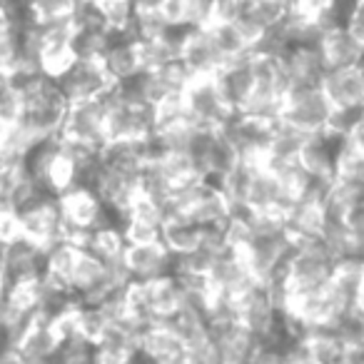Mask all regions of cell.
<instances>
[{
    "label": "cell",
    "mask_w": 364,
    "mask_h": 364,
    "mask_svg": "<svg viewBox=\"0 0 364 364\" xmlns=\"http://www.w3.org/2000/svg\"><path fill=\"white\" fill-rule=\"evenodd\" d=\"M100 63L105 68L107 77L115 85L132 80L135 75L142 73V58H140V46L130 33H110L105 43V50L100 55Z\"/></svg>",
    "instance_id": "obj_12"
},
{
    "label": "cell",
    "mask_w": 364,
    "mask_h": 364,
    "mask_svg": "<svg viewBox=\"0 0 364 364\" xmlns=\"http://www.w3.org/2000/svg\"><path fill=\"white\" fill-rule=\"evenodd\" d=\"M235 312L242 327L252 334L257 342H282L279 327H282V304L272 284L255 279L247 289L235 297Z\"/></svg>",
    "instance_id": "obj_1"
},
{
    "label": "cell",
    "mask_w": 364,
    "mask_h": 364,
    "mask_svg": "<svg viewBox=\"0 0 364 364\" xmlns=\"http://www.w3.org/2000/svg\"><path fill=\"white\" fill-rule=\"evenodd\" d=\"M175 257L170 250L155 240V242H127L122 252V269H125L130 282H147L172 274Z\"/></svg>",
    "instance_id": "obj_8"
},
{
    "label": "cell",
    "mask_w": 364,
    "mask_h": 364,
    "mask_svg": "<svg viewBox=\"0 0 364 364\" xmlns=\"http://www.w3.org/2000/svg\"><path fill=\"white\" fill-rule=\"evenodd\" d=\"M182 105L190 122L200 130H223L235 115L215 77H190L182 90Z\"/></svg>",
    "instance_id": "obj_3"
},
{
    "label": "cell",
    "mask_w": 364,
    "mask_h": 364,
    "mask_svg": "<svg viewBox=\"0 0 364 364\" xmlns=\"http://www.w3.org/2000/svg\"><path fill=\"white\" fill-rule=\"evenodd\" d=\"M0 347H3V327H0Z\"/></svg>",
    "instance_id": "obj_31"
},
{
    "label": "cell",
    "mask_w": 364,
    "mask_h": 364,
    "mask_svg": "<svg viewBox=\"0 0 364 364\" xmlns=\"http://www.w3.org/2000/svg\"><path fill=\"white\" fill-rule=\"evenodd\" d=\"M342 145V137L332 135V132H317L309 135L299 155V167L309 180L317 182H332L334 180V167H337V152Z\"/></svg>",
    "instance_id": "obj_14"
},
{
    "label": "cell",
    "mask_w": 364,
    "mask_h": 364,
    "mask_svg": "<svg viewBox=\"0 0 364 364\" xmlns=\"http://www.w3.org/2000/svg\"><path fill=\"white\" fill-rule=\"evenodd\" d=\"M362 125H364V107H334L332 117H329L327 132L347 140V137H352Z\"/></svg>",
    "instance_id": "obj_25"
},
{
    "label": "cell",
    "mask_w": 364,
    "mask_h": 364,
    "mask_svg": "<svg viewBox=\"0 0 364 364\" xmlns=\"http://www.w3.org/2000/svg\"><path fill=\"white\" fill-rule=\"evenodd\" d=\"M279 60H282L289 87L292 85H322V77L327 75V70H329L317 41L297 43V46L287 48V50L279 55Z\"/></svg>",
    "instance_id": "obj_11"
},
{
    "label": "cell",
    "mask_w": 364,
    "mask_h": 364,
    "mask_svg": "<svg viewBox=\"0 0 364 364\" xmlns=\"http://www.w3.org/2000/svg\"><path fill=\"white\" fill-rule=\"evenodd\" d=\"M157 16L167 28L195 31L210 26V0H162Z\"/></svg>",
    "instance_id": "obj_22"
},
{
    "label": "cell",
    "mask_w": 364,
    "mask_h": 364,
    "mask_svg": "<svg viewBox=\"0 0 364 364\" xmlns=\"http://www.w3.org/2000/svg\"><path fill=\"white\" fill-rule=\"evenodd\" d=\"M347 364H364V342H354V344H349Z\"/></svg>",
    "instance_id": "obj_28"
},
{
    "label": "cell",
    "mask_w": 364,
    "mask_h": 364,
    "mask_svg": "<svg viewBox=\"0 0 364 364\" xmlns=\"http://www.w3.org/2000/svg\"><path fill=\"white\" fill-rule=\"evenodd\" d=\"M342 26L364 48V0H352L342 16Z\"/></svg>",
    "instance_id": "obj_27"
},
{
    "label": "cell",
    "mask_w": 364,
    "mask_h": 364,
    "mask_svg": "<svg viewBox=\"0 0 364 364\" xmlns=\"http://www.w3.org/2000/svg\"><path fill=\"white\" fill-rule=\"evenodd\" d=\"M332 110L334 107L324 95L322 85H292L284 92L279 120L302 130L304 135H317L327 130Z\"/></svg>",
    "instance_id": "obj_2"
},
{
    "label": "cell",
    "mask_w": 364,
    "mask_h": 364,
    "mask_svg": "<svg viewBox=\"0 0 364 364\" xmlns=\"http://www.w3.org/2000/svg\"><path fill=\"white\" fill-rule=\"evenodd\" d=\"M215 80H218L230 110L242 112L245 107H247L250 97H252V90H255V75H252L250 55L240 58V60H235V63H228V65L215 75Z\"/></svg>",
    "instance_id": "obj_20"
},
{
    "label": "cell",
    "mask_w": 364,
    "mask_h": 364,
    "mask_svg": "<svg viewBox=\"0 0 364 364\" xmlns=\"http://www.w3.org/2000/svg\"><path fill=\"white\" fill-rule=\"evenodd\" d=\"M362 304H364V292H362Z\"/></svg>",
    "instance_id": "obj_32"
},
{
    "label": "cell",
    "mask_w": 364,
    "mask_h": 364,
    "mask_svg": "<svg viewBox=\"0 0 364 364\" xmlns=\"http://www.w3.org/2000/svg\"><path fill=\"white\" fill-rule=\"evenodd\" d=\"M180 63L190 77H215L225 68V58L220 55L208 28H195L182 38Z\"/></svg>",
    "instance_id": "obj_9"
},
{
    "label": "cell",
    "mask_w": 364,
    "mask_h": 364,
    "mask_svg": "<svg viewBox=\"0 0 364 364\" xmlns=\"http://www.w3.org/2000/svg\"><path fill=\"white\" fill-rule=\"evenodd\" d=\"M137 347H140V357L147 364H180L182 352H185L177 334L165 322L147 324L140 332Z\"/></svg>",
    "instance_id": "obj_18"
},
{
    "label": "cell",
    "mask_w": 364,
    "mask_h": 364,
    "mask_svg": "<svg viewBox=\"0 0 364 364\" xmlns=\"http://www.w3.org/2000/svg\"><path fill=\"white\" fill-rule=\"evenodd\" d=\"M208 31L213 36L215 46H218L220 55L225 58V65L240 60V58H247L255 50L252 43L247 41V36L240 31V26L235 21L213 23V26H208Z\"/></svg>",
    "instance_id": "obj_23"
},
{
    "label": "cell",
    "mask_w": 364,
    "mask_h": 364,
    "mask_svg": "<svg viewBox=\"0 0 364 364\" xmlns=\"http://www.w3.org/2000/svg\"><path fill=\"white\" fill-rule=\"evenodd\" d=\"M307 137L309 135H304L302 130L277 120L272 125V132H269V142H267V150H264L262 162L269 170H284V167L294 165L299 160V155H302V147L307 142Z\"/></svg>",
    "instance_id": "obj_19"
},
{
    "label": "cell",
    "mask_w": 364,
    "mask_h": 364,
    "mask_svg": "<svg viewBox=\"0 0 364 364\" xmlns=\"http://www.w3.org/2000/svg\"><path fill=\"white\" fill-rule=\"evenodd\" d=\"M95 6L105 26L110 28V33H130V26L137 13L130 0H95Z\"/></svg>",
    "instance_id": "obj_24"
},
{
    "label": "cell",
    "mask_w": 364,
    "mask_h": 364,
    "mask_svg": "<svg viewBox=\"0 0 364 364\" xmlns=\"http://www.w3.org/2000/svg\"><path fill=\"white\" fill-rule=\"evenodd\" d=\"M80 0H28L36 21H48V18H65L75 11Z\"/></svg>",
    "instance_id": "obj_26"
},
{
    "label": "cell",
    "mask_w": 364,
    "mask_h": 364,
    "mask_svg": "<svg viewBox=\"0 0 364 364\" xmlns=\"http://www.w3.org/2000/svg\"><path fill=\"white\" fill-rule=\"evenodd\" d=\"M130 3L137 13H155L157 8H160L162 0H130Z\"/></svg>",
    "instance_id": "obj_29"
},
{
    "label": "cell",
    "mask_w": 364,
    "mask_h": 364,
    "mask_svg": "<svg viewBox=\"0 0 364 364\" xmlns=\"http://www.w3.org/2000/svg\"><path fill=\"white\" fill-rule=\"evenodd\" d=\"M282 223L287 228V235L292 237V242H312V240L322 237L327 218H324L319 200L294 198L289 203V208L282 213Z\"/></svg>",
    "instance_id": "obj_16"
},
{
    "label": "cell",
    "mask_w": 364,
    "mask_h": 364,
    "mask_svg": "<svg viewBox=\"0 0 364 364\" xmlns=\"http://www.w3.org/2000/svg\"><path fill=\"white\" fill-rule=\"evenodd\" d=\"M205 235L208 230L200 223H195L190 215L185 213H167L162 220L160 230V242L170 250L172 257H185V255H193L203 247Z\"/></svg>",
    "instance_id": "obj_15"
},
{
    "label": "cell",
    "mask_w": 364,
    "mask_h": 364,
    "mask_svg": "<svg viewBox=\"0 0 364 364\" xmlns=\"http://www.w3.org/2000/svg\"><path fill=\"white\" fill-rule=\"evenodd\" d=\"M6 289V277H3V269H0V292Z\"/></svg>",
    "instance_id": "obj_30"
},
{
    "label": "cell",
    "mask_w": 364,
    "mask_h": 364,
    "mask_svg": "<svg viewBox=\"0 0 364 364\" xmlns=\"http://www.w3.org/2000/svg\"><path fill=\"white\" fill-rule=\"evenodd\" d=\"M319 50L327 68H349L364 58V48L347 33L342 23H329L319 33Z\"/></svg>",
    "instance_id": "obj_21"
},
{
    "label": "cell",
    "mask_w": 364,
    "mask_h": 364,
    "mask_svg": "<svg viewBox=\"0 0 364 364\" xmlns=\"http://www.w3.org/2000/svg\"><path fill=\"white\" fill-rule=\"evenodd\" d=\"M304 364H347L349 342L337 327H314L297 342Z\"/></svg>",
    "instance_id": "obj_13"
},
{
    "label": "cell",
    "mask_w": 364,
    "mask_h": 364,
    "mask_svg": "<svg viewBox=\"0 0 364 364\" xmlns=\"http://www.w3.org/2000/svg\"><path fill=\"white\" fill-rule=\"evenodd\" d=\"M205 277H208L215 297L228 299H235L242 289H247L255 282L245 257L232 245H225L218 252H213L208 267H205Z\"/></svg>",
    "instance_id": "obj_6"
},
{
    "label": "cell",
    "mask_w": 364,
    "mask_h": 364,
    "mask_svg": "<svg viewBox=\"0 0 364 364\" xmlns=\"http://www.w3.org/2000/svg\"><path fill=\"white\" fill-rule=\"evenodd\" d=\"M58 87L65 95L68 102H80V100H102L107 92L115 87V82L107 77L105 68L100 60H85V58H75L73 65L68 68L63 75L55 77Z\"/></svg>",
    "instance_id": "obj_7"
},
{
    "label": "cell",
    "mask_w": 364,
    "mask_h": 364,
    "mask_svg": "<svg viewBox=\"0 0 364 364\" xmlns=\"http://www.w3.org/2000/svg\"><path fill=\"white\" fill-rule=\"evenodd\" d=\"M60 137L68 142H75V145L90 147V150H102L110 142L105 130V97L102 100L70 102Z\"/></svg>",
    "instance_id": "obj_5"
},
{
    "label": "cell",
    "mask_w": 364,
    "mask_h": 364,
    "mask_svg": "<svg viewBox=\"0 0 364 364\" xmlns=\"http://www.w3.org/2000/svg\"><path fill=\"white\" fill-rule=\"evenodd\" d=\"M274 122L259 120V117L245 115V112H235L223 130L232 140V145L237 147L242 162H262Z\"/></svg>",
    "instance_id": "obj_10"
},
{
    "label": "cell",
    "mask_w": 364,
    "mask_h": 364,
    "mask_svg": "<svg viewBox=\"0 0 364 364\" xmlns=\"http://www.w3.org/2000/svg\"><path fill=\"white\" fill-rule=\"evenodd\" d=\"M107 140H147L152 135V107L112 87L105 95Z\"/></svg>",
    "instance_id": "obj_4"
},
{
    "label": "cell",
    "mask_w": 364,
    "mask_h": 364,
    "mask_svg": "<svg viewBox=\"0 0 364 364\" xmlns=\"http://www.w3.org/2000/svg\"><path fill=\"white\" fill-rule=\"evenodd\" d=\"M322 90L332 107H364V70L357 65L329 68L322 77Z\"/></svg>",
    "instance_id": "obj_17"
}]
</instances>
